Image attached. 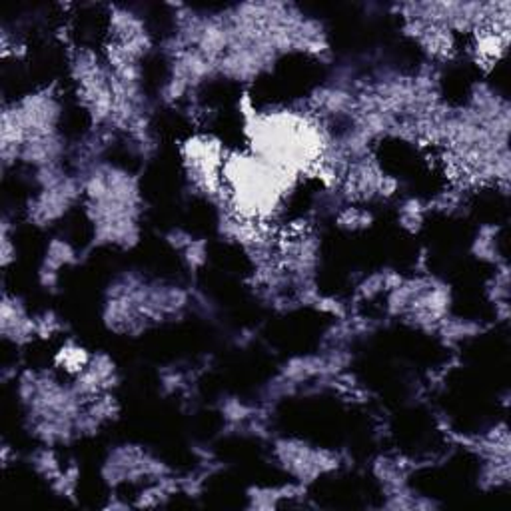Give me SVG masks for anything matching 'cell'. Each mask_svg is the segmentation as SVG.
Wrapping results in <instances>:
<instances>
[{
	"instance_id": "obj_33",
	"label": "cell",
	"mask_w": 511,
	"mask_h": 511,
	"mask_svg": "<svg viewBox=\"0 0 511 511\" xmlns=\"http://www.w3.org/2000/svg\"><path fill=\"white\" fill-rule=\"evenodd\" d=\"M256 339V331H250V330H240L236 336H234V344L240 346V347H246L250 346Z\"/></svg>"
},
{
	"instance_id": "obj_1",
	"label": "cell",
	"mask_w": 511,
	"mask_h": 511,
	"mask_svg": "<svg viewBox=\"0 0 511 511\" xmlns=\"http://www.w3.org/2000/svg\"><path fill=\"white\" fill-rule=\"evenodd\" d=\"M272 456L280 469L306 488L344 464L339 451L318 448L299 437H275L272 442Z\"/></svg>"
},
{
	"instance_id": "obj_11",
	"label": "cell",
	"mask_w": 511,
	"mask_h": 511,
	"mask_svg": "<svg viewBox=\"0 0 511 511\" xmlns=\"http://www.w3.org/2000/svg\"><path fill=\"white\" fill-rule=\"evenodd\" d=\"M80 262V252L64 238H52L48 242L43 262L38 267V286L46 291H56L60 283V270Z\"/></svg>"
},
{
	"instance_id": "obj_26",
	"label": "cell",
	"mask_w": 511,
	"mask_h": 511,
	"mask_svg": "<svg viewBox=\"0 0 511 511\" xmlns=\"http://www.w3.org/2000/svg\"><path fill=\"white\" fill-rule=\"evenodd\" d=\"M88 360H91V354H88L83 346H78L75 342L64 344L62 350L56 354V366L72 371L75 376L78 371L84 370Z\"/></svg>"
},
{
	"instance_id": "obj_10",
	"label": "cell",
	"mask_w": 511,
	"mask_h": 511,
	"mask_svg": "<svg viewBox=\"0 0 511 511\" xmlns=\"http://www.w3.org/2000/svg\"><path fill=\"white\" fill-rule=\"evenodd\" d=\"M68 152L70 146L59 130V132L52 134L28 138L20 150V162L32 170L52 164H64V160H68Z\"/></svg>"
},
{
	"instance_id": "obj_12",
	"label": "cell",
	"mask_w": 511,
	"mask_h": 511,
	"mask_svg": "<svg viewBox=\"0 0 511 511\" xmlns=\"http://www.w3.org/2000/svg\"><path fill=\"white\" fill-rule=\"evenodd\" d=\"M27 432L40 445H68L78 440L75 419H51V418H24Z\"/></svg>"
},
{
	"instance_id": "obj_7",
	"label": "cell",
	"mask_w": 511,
	"mask_h": 511,
	"mask_svg": "<svg viewBox=\"0 0 511 511\" xmlns=\"http://www.w3.org/2000/svg\"><path fill=\"white\" fill-rule=\"evenodd\" d=\"M0 336L19 347L38 338L35 315L28 314L27 304L19 296L8 291H3V299H0Z\"/></svg>"
},
{
	"instance_id": "obj_5",
	"label": "cell",
	"mask_w": 511,
	"mask_h": 511,
	"mask_svg": "<svg viewBox=\"0 0 511 511\" xmlns=\"http://www.w3.org/2000/svg\"><path fill=\"white\" fill-rule=\"evenodd\" d=\"M20 126L28 138L59 132L62 120V100L54 86L40 88V91L22 96L12 102Z\"/></svg>"
},
{
	"instance_id": "obj_31",
	"label": "cell",
	"mask_w": 511,
	"mask_h": 511,
	"mask_svg": "<svg viewBox=\"0 0 511 511\" xmlns=\"http://www.w3.org/2000/svg\"><path fill=\"white\" fill-rule=\"evenodd\" d=\"M194 240L196 238H194L192 234L184 228H170L164 234V242L174 250V252H184V250L188 248Z\"/></svg>"
},
{
	"instance_id": "obj_32",
	"label": "cell",
	"mask_w": 511,
	"mask_h": 511,
	"mask_svg": "<svg viewBox=\"0 0 511 511\" xmlns=\"http://www.w3.org/2000/svg\"><path fill=\"white\" fill-rule=\"evenodd\" d=\"M16 256H19V250H16L14 234H0V264L4 270L16 262Z\"/></svg>"
},
{
	"instance_id": "obj_4",
	"label": "cell",
	"mask_w": 511,
	"mask_h": 511,
	"mask_svg": "<svg viewBox=\"0 0 511 511\" xmlns=\"http://www.w3.org/2000/svg\"><path fill=\"white\" fill-rule=\"evenodd\" d=\"M80 200H84V188L80 176L70 172L60 184L52 186L48 190H36L35 196H30L24 208L27 220L40 230L51 228L59 224Z\"/></svg>"
},
{
	"instance_id": "obj_22",
	"label": "cell",
	"mask_w": 511,
	"mask_h": 511,
	"mask_svg": "<svg viewBox=\"0 0 511 511\" xmlns=\"http://www.w3.org/2000/svg\"><path fill=\"white\" fill-rule=\"evenodd\" d=\"M427 204H424L419 198H405L400 204V212H397V222L408 234H418L426 224Z\"/></svg>"
},
{
	"instance_id": "obj_25",
	"label": "cell",
	"mask_w": 511,
	"mask_h": 511,
	"mask_svg": "<svg viewBox=\"0 0 511 511\" xmlns=\"http://www.w3.org/2000/svg\"><path fill=\"white\" fill-rule=\"evenodd\" d=\"M485 298L490 299V304L498 306L509 302V266L507 262H501L496 266V272L491 274V278L485 283Z\"/></svg>"
},
{
	"instance_id": "obj_16",
	"label": "cell",
	"mask_w": 511,
	"mask_h": 511,
	"mask_svg": "<svg viewBox=\"0 0 511 511\" xmlns=\"http://www.w3.org/2000/svg\"><path fill=\"white\" fill-rule=\"evenodd\" d=\"M411 472V466L405 464L403 458H392V456H378L371 464V474L382 485L384 491L397 490L408 485V477Z\"/></svg>"
},
{
	"instance_id": "obj_28",
	"label": "cell",
	"mask_w": 511,
	"mask_h": 511,
	"mask_svg": "<svg viewBox=\"0 0 511 511\" xmlns=\"http://www.w3.org/2000/svg\"><path fill=\"white\" fill-rule=\"evenodd\" d=\"M182 262L190 272H198L208 264V242L204 238H196L184 250Z\"/></svg>"
},
{
	"instance_id": "obj_14",
	"label": "cell",
	"mask_w": 511,
	"mask_h": 511,
	"mask_svg": "<svg viewBox=\"0 0 511 511\" xmlns=\"http://www.w3.org/2000/svg\"><path fill=\"white\" fill-rule=\"evenodd\" d=\"M306 496V485L299 483H290V485H280V488H262V485H252L246 491L248 499V509H258V511H267V509H278L282 506V501L291 499V498H302Z\"/></svg>"
},
{
	"instance_id": "obj_18",
	"label": "cell",
	"mask_w": 511,
	"mask_h": 511,
	"mask_svg": "<svg viewBox=\"0 0 511 511\" xmlns=\"http://www.w3.org/2000/svg\"><path fill=\"white\" fill-rule=\"evenodd\" d=\"M403 278L400 275V272L392 270V267H384V270H376L368 274L366 278H363L358 288H355V296L362 302H371V299L379 298L382 294H387L389 290L394 286H397Z\"/></svg>"
},
{
	"instance_id": "obj_29",
	"label": "cell",
	"mask_w": 511,
	"mask_h": 511,
	"mask_svg": "<svg viewBox=\"0 0 511 511\" xmlns=\"http://www.w3.org/2000/svg\"><path fill=\"white\" fill-rule=\"evenodd\" d=\"M36 320V334L38 338H52L54 334H60L64 330V322L56 312L44 310L35 315Z\"/></svg>"
},
{
	"instance_id": "obj_30",
	"label": "cell",
	"mask_w": 511,
	"mask_h": 511,
	"mask_svg": "<svg viewBox=\"0 0 511 511\" xmlns=\"http://www.w3.org/2000/svg\"><path fill=\"white\" fill-rule=\"evenodd\" d=\"M190 310L196 312L200 318L204 320H216L218 314H220V306H218L212 296L204 294V291H192Z\"/></svg>"
},
{
	"instance_id": "obj_27",
	"label": "cell",
	"mask_w": 511,
	"mask_h": 511,
	"mask_svg": "<svg viewBox=\"0 0 511 511\" xmlns=\"http://www.w3.org/2000/svg\"><path fill=\"white\" fill-rule=\"evenodd\" d=\"M51 483V490L64 499L75 501L76 488H78V467L76 464H70L62 469V472L54 477Z\"/></svg>"
},
{
	"instance_id": "obj_21",
	"label": "cell",
	"mask_w": 511,
	"mask_h": 511,
	"mask_svg": "<svg viewBox=\"0 0 511 511\" xmlns=\"http://www.w3.org/2000/svg\"><path fill=\"white\" fill-rule=\"evenodd\" d=\"M28 464L32 469H35V474L44 477L46 482H52L54 477L64 469L59 456H56V451L54 448H51V445H40V448L32 451L28 456Z\"/></svg>"
},
{
	"instance_id": "obj_23",
	"label": "cell",
	"mask_w": 511,
	"mask_h": 511,
	"mask_svg": "<svg viewBox=\"0 0 511 511\" xmlns=\"http://www.w3.org/2000/svg\"><path fill=\"white\" fill-rule=\"evenodd\" d=\"M84 410L91 413V416L100 421L102 426H107L108 421H115L120 416V403L112 392L108 394H102V395H96L92 400H88L84 403Z\"/></svg>"
},
{
	"instance_id": "obj_8",
	"label": "cell",
	"mask_w": 511,
	"mask_h": 511,
	"mask_svg": "<svg viewBox=\"0 0 511 511\" xmlns=\"http://www.w3.org/2000/svg\"><path fill=\"white\" fill-rule=\"evenodd\" d=\"M102 323L104 328L116 336H142L152 323L144 318L140 307L132 298H104L102 304Z\"/></svg>"
},
{
	"instance_id": "obj_35",
	"label": "cell",
	"mask_w": 511,
	"mask_h": 511,
	"mask_svg": "<svg viewBox=\"0 0 511 511\" xmlns=\"http://www.w3.org/2000/svg\"><path fill=\"white\" fill-rule=\"evenodd\" d=\"M16 451L11 448V445L8 443H3V448H0V459H3V466L4 467H8L12 464V461H16Z\"/></svg>"
},
{
	"instance_id": "obj_17",
	"label": "cell",
	"mask_w": 511,
	"mask_h": 511,
	"mask_svg": "<svg viewBox=\"0 0 511 511\" xmlns=\"http://www.w3.org/2000/svg\"><path fill=\"white\" fill-rule=\"evenodd\" d=\"M474 258L480 259V262L498 266L501 262H506L501 258L499 250V226L496 224H483L480 230H477L475 238L472 240V248H469Z\"/></svg>"
},
{
	"instance_id": "obj_34",
	"label": "cell",
	"mask_w": 511,
	"mask_h": 511,
	"mask_svg": "<svg viewBox=\"0 0 511 511\" xmlns=\"http://www.w3.org/2000/svg\"><path fill=\"white\" fill-rule=\"evenodd\" d=\"M130 507H134L132 504H128V501L124 499H120V496H116V493H112V496L108 498L107 504H104V509H130Z\"/></svg>"
},
{
	"instance_id": "obj_19",
	"label": "cell",
	"mask_w": 511,
	"mask_h": 511,
	"mask_svg": "<svg viewBox=\"0 0 511 511\" xmlns=\"http://www.w3.org/2000/svg\"><path fill=\"white\" fill-rule=\"evenodd\" d=\"M483 464L477 475V485L483 491L504 488L511 480V459H482Z\"/></svg>"
},
{
	"instance_id": "obj_9",
	"label": "cell",
	"mask_w": 511,
	"mask_h": 511,
	"mask_svg": "<svg viewBox=\"0 0 511 511\" xmlns=\"http://www.w3.org/2000/svg\"><path fill=\"white\" fill-rule=\"evenodd\" d=\"M405 36L424 48V52L434 60H450L456 54V35L451 30L418 19L403 20Z\"/></svg>"
},
{
	"instance_id": "obj_24",
	"label": "cell",
	"mask_w": 511,
	"mask_h": 511,
	"mask_svg": "<svg viewBox=\"0 0 511 511\" xmlns=\"http://www.w3.org/2000/svg\"><path fill=\"white\" fill-rule=\"evenodd\" d=\"M160 389L164 395H178V394L188 395L192 389L190 371L174 366L164 368L160 371Z\"/></svg>"
},
{
	"instance_id": "obj_15",
	"label": "cell",
	"mask_w": 511,
	"mask_h": 511,
	"mask_svg": "<svg viewBox=\"0 0 511 511\" xmlns=\"http://www.w3.org/2000/svg\"><path fill=\"white\" fill-rule=\"evenodd\" d=\"M490 326H485L483 322L477 320H469V318H456V315H448L437 328L435 336L442 339L445 346L456 347L459 344L467 342V339H474L477 336H482L488 331Z\"/></svg>"
},
{
	"instance_id": "obj_13",
	"label": "cell",
	"mask_w": 511,
	"mask_h": 511,
	"mask_svg": "<svg viewBox=\"0 0 511 511\" xmlns=\"http://www.w3.org/2000/svg\"><path fill=\"white\" fill-rule=\"evenodd\" d=\"M108 20H110V43L115 44H128L144 35H150L142 16L128 6L112 4Z\"/></svg>"
},
{
	"instance_id": "obj_3",
	"label": "cell",
	"mask_w": 511,
	"mask_h": 511,
	"mask_svg": "<svg viewBox=\"0 0 511 511\" xmlns=\"http://www.w3.org/2000/svg\"><path fill=\"white\" fill-rule=\"evenodd\" d=\"M128 298L134 299V304L140 307L142 315L152 326L182 320L192 306L190 290L164 280L146 278L142 286Z\"/></svg>"
},
{
	"instance_id": "obj_2",
	"label": "cell",
	"mask_w": 511,
	"mask_h": 511,
	"mask_svg": "<svg viewBox=\"0 0 511 511\" xmlns=\"http://www.w3.org/2000/svg\"><path fill=\"white\" fill-rule=\"evenodd\" d=\"M168 475H174L172 467L138 443H118L110 448L100 467L102 482L112 490L123 483L160 482Z\"/></svg>"
},
{
	"instance_id": "obj_20",
	"label": "cell",
	"mask_w": 511,
	"mask_h": 511,
	"mask_svg": "<svg viewBox=\"0 0 511 511\" xmlns=\"http://www.w3.org/2000/svg\"><path fill=\"white\" fill-rule=\"evenodd\" d=\"M371 224H374V214L358 204H344L336 214V226L346 232H363L371 228Z\"/></svg>"
},
{
	"instance_id": "obj_6",
	"label": "cell",
	"mask_w": 511,
	"mask_h": 511,
	"mask_svg": "<svg viewBox=\"0 0 511 511\" xmlns=\"http://www.w3.org/2000/svg\"><path fill=\"white\" fill-rule=\"evenodd\" d=\"M120 384V374L116 362L104 352L91 354V360L83 371H78L72 382V389L83 397L84 403L96 395L115 392Z\"/></svg>"
}]
</instances>
